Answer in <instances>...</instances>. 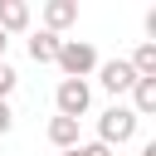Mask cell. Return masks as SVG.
Listing matches in <instances>:
<instances>
[{
	"instance_id": "6da1fadb",
	"label": "cell",
	"mask_w": 156,
	"mask_h": 156,
	"mask_svg": "<svg viewBox=\"0 0 156 156\" xmlns=\"http://www.w3.org/2000/svg\"><path fill=\"white\" fill-rule=\"evenodd\" d=\"M136 127H141V117L132 112V107H122V102H112L107 112H98V141L112 151V146H127L132 136H136Z\"/></svg>"
},
{
	"instance_id": "7a4b0ae2",
	"label": "cell",
	"mask_w": 156,
	"mask_h": 156,
	"mask_svg": "<svg viewBox=\"0 0 156 156\" xmlns=\"http://www.w3.org/2000/svg\"><path fill=\"white\" fill-rule=\"evenodd\" d=\"M58 73L63 78H88V73H98V49L88 44V39H58Z\"/></svg>"
},
{
	"instance_id": "3957f363",
	"label": "cell",
	"mask_w": 156,
	"mask_h": 156,
	"mask_svg": "<svg viewBox=\"0 0 156 156\" xmlns=\"http://www.w3.org/2000/svg\"><path fill=\"white\" fill-rule=\"evenodd\" d=\"M54 107H58V117L83 122V112L93 107V88H88V78H58V88H54Z\"/></svg>"
},
{
	"instance_id": "277c9868",
	"label": "cell",
	"mask_w": 156,
	"mask_h": 156,
	"mask_svg": "<svg viewBox=\"0 0 156 156\" xmlns=\"http://www.w3.org/2000/svg\"><path fill=\"white\" fill-rule=\"evenodd\" d=\"M98 83L117 98V93H132L136 73H132V63H127V58H107V63H98Z\"/></svg>"
},
{
	"instance_id": "5b68a950",
	"label": "cell",
	"mask_w": 156,
	"mask_h": 156,
	"mask_svg": "<svg viewBox=\"0 0 156 156\" xmlns=\"http://www.w3.org/2000/svg\"><path fill=\"white\" fill-rule=\"evenodd\" d=\"M68 24H78V0H49V5H44V29L63 39Z\"/></svg>"
},
{
	"instance_id": "8992f818",
	"label": "cell",
	"mask_w": 156,
	"mask_h": 156,
	"mask_svg": "<svg viewBox=\"0 0 156 156\" xmlns=\"http://www.w3.org/2000/svg\"><path fill=\"white\" fill-rule=\"evenodd\" d=\"M29 29V5L24 0H0V34H24Z\"/></svg>"
},
{
	"instance_id": "52a82bcc",
	"label": "cell",
	"mask_w": 156,
	"mask_h": 156,
	"mask_svg": "<svg viewBox=\"0 0 156 156\" xmlns=\"http://www.w3.org/2000/svg\"><path fill=\"white\" fill-rule=\"evenodd\" d=\"M132 112L136 117H151L156 112V78H136L132 83Z\"/></svg>"
},
{
	"instance_id": "ba28073f",
	"label": "cell",
	"mask_w": 156,
	"mask_h": 156,
	"mask_svg": "<svg viewBox=\"0 0 156 156\" xmlns=\"http://www.w3.org/2000/svg\"><path fill=\"white\" fill-rule=\"evenodd\" d=\"M49 141H54L58 151H73V146H78V122H73V117H49Z\"/></svg>"
},
{
	"instance_id": "9c48e42d",
	"label": "cell",
	"mask_w": 156,
	"mask_h": 156,
	"mask_svg": "<svg viewBox=\"0 0 156 156\" xmlns=\"http://www.w3.org/2000/svg\"><path fill=\"white\" fill-rule=\"evenodd\" d=\"M29 58H34V63H54V58H58V34H49V29L29 34Z\"/></svg>"
},
{
	"instance_id": "30bf717a",
	"label": "cell",
	"mask_w": 156,
	"mask_h": 156,
	"mask_svg": "<svg viewBox=\"0 0 156 156\" xmlns=\"http://www.w3.org/2000/svg\"><path fill=\"white\" fill-rule=\"evenodd\" d=\"M136 78H156V44H136V54L127 58Z\"/></svg>"
},
{
	"instance_id": "8fae6325",
	"label": "cell",
	"mask_w": 156,
	"mask_h": 156,
	"mask_svg": "<svg viewBox=\"0 0 156 156\" xmlns=\"http://www.w3.org/2000/svg\"><path fill=\"white\" fill-rule=\"evenodd\" d=\"M15 83H20V73H15L10 63H0V102H10V93H15Z\"/></svg>"
},
{
	"instance_id": "7c38bea8",
	"label": "cell",
	"mask_w": 156,
	"mask_h": 156,
	"mask_svg": "<svg viewBox=\"0 0 156 156\" xmlns=\"http://www.w3.org/2000/svg\"><path fill=\"white\" fill-rule=\"evenodd\" d=\"M73 156H112V151H107L102 141H78V146H73Z\"/></svg>"
},
{
	"instance_id": "4fadbf2b",
	"label": "cell",
	"mask_w": 156,
	"mask_h": 156,
	"mask_svg": "<svg viewBox=\"0 0 156 156\" xmlns=\"http://www.w3.org/2000/svg\"><path fill=\"white\" fill-rule=\"evenodd\" d=\"M10 127H15V112H10V102H0V136H5Z\"/></svg>"
},
{
	"instance_id": "5bb4252c",
	"label": "cell",
	"mask_w": 156,
	"mask_h": 156,
	"mask_svg": "<svg viewBox=\"0 0 156 156\" xmlns=\"http://www.w3.org/2000/svg\"><path fill=\"white\" fill-rule=\"evenodd\" d=\"M5 49H10V39H5V34H0V63H5Z\"/></svg>"
}]
</instances>
